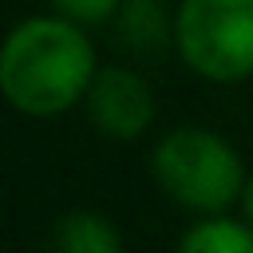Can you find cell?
Returning a JSON list of instances; mask_svg holds the SVG:
<instances>
[{
  "label": "cell",
  "mask_w": 253,
  "mask_h": 253,
  "mask_svg": "<svg viewBox=\"0 0 253 253\" xmlns=\"http://www.w3.org/2000/svg\"><path fill=\"white\" fill-rule=\"evenodd\" d=\"M241 202H245V217H249V225H253V178L245 182V198H241Z\"/></svg>",
  "instance_id": "obj_8"
},
{
  "label": "cell",
  "mask_w": 253,
  "mask_h": 253,
  "mask_svg": "<svg viewBox=\"0 0 253 253\" xmlns=\"http://www.w3.org/2000/svg\"><path fill=\"white\" fill-rule=\"evenodd\" d=\"M154 178L174 202L198 210H221L225 202L237 198V190H245L233 146L198 126H182L158 142Z\"/></svg>",
  "instance_id": "obj_2"
},
{
  "label": "cell",
  "mask_w": 253,
  "mask_h": 253,
  "mask_svg": "<svg viewBox=\"0 0 253 253\" xmlns=\"http://www.w3.org/2000/svg\"><path fill=\"white\" fill-rule=\"evenodd\" d=\"M154 115L150 87L126 67H103L91 87V119L115 138H134Z\"/></svg>",
  "instance_id": "obj_4"
},
{
  "label": "cell",
  "mask_w": 253,
  "mask_h": 253,
  "mask_svg": "<svg viewBox=\"0 0 253 253\" xmlns=\"http://www.w3.org/2000/svg\"><path fill=\"white\" fill-rule=\"evenodd\" d=\"M55 8H63L67 16H75V20H107L115 8H119V0H51Z\"/></svg>",
  "instance_id": "obj_7"
},
{
  "label": "cell",
  "mask_w": 253,
  "mask_h": 253,
  "mask_svg": "<svg viewBox=\"0 0 253 253\" xmlns=\"http://www.w3.org/2000/svg\"><path fill=\"white\" fill-rule=\"evenodd\" d=\"M55 249H67V253H115L119 233L95 213H71L55 229Z\"/></svg>",
  "instance_id": "obj_5"
},
{
  "label": "cell",
  "mask_w": 253,
  "mask_h": 253,
  "mask_svg": "<svg viewBox=\"0 0 253 253\" xmlns=\"http://www.w3.org/2000/svg\"><path fill=\"white\" fill-rule=\"evenodd\" d=\"M174 36L198 75L241 79L253 71V0H186Z\"/></svg>",
  "instance_id": "obj_3"
},
{
  "label": "cell",
  "mask_w": 253,
  "mask_h": 253,
  "mask_svg": "<svg viewBox=\"0 0 253 253\" xmlns=\"http://www.w3.org/2000/svg\"><path fill=\"white\" fill-rule=\"evenodd\" d=\"M95 79L91 40L63 20H24L0 55V87L24 115H55Z\"/></svg>",
  "instance_id": "obj_1"
},
{
  "label": "cell",
  "mask_w": 253,
  "mask_h": 253,
  "mask_svg": "<svg viewBox=\"0 0 253 253\" xmlns=\"http://www.w3.org/2000/svg\"><path fill=\"white\" fill-rule=\"evenodd\" d=\"M186 253H253V225H233V221H202L178 241Z\"/></svg>",
  "instance_id": "obj_6"
}]
</instances>
